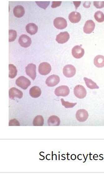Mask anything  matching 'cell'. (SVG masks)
<instances>
[{
	"label": "cell",
	"mask_w": 104,
	"mask_h": 182,
	"mask_svg": "<svg viewBox=\"0 0 104 182\" xmlns=\"http://www.w3.org/2000/svg\"><path fill=\"white\" fill-rule=\"evenodd\" d=\"M16 83L18 87L23 89L26 90L31 85V82L25 77L21 76L16 79Z\"/></svg>",
	"instance_id": "obj_1"
},
{
	"label": "cell",
	"mask_w": 104,
	"mask_h": 182,
	"mask_svg": "<svg viewBox=\"0 0 104 182\" xmlns=\"http://www.w3.org/2000/svg\"><path fill=\"white\" fill-rule=\"evenodd\" d=\"M74 93L77 98L81 99L86 97L87 91L83 86L78 85L74 88Z\"/></svg>",
	"instance_id": "obj_2"
},
{
	"label": "cell",
	"mask_w": 104,
	"mask_h": 182,
	"mask_svg": "<svg viewBox=\"0 0 104 182\" xmlns=\"http://www.w3.org/2000/svg\"><path fill=\"white\" fill-rule=\"evenodd\" d=\"M63 73L67 78H72L76 74V69L71 65H67L63 68Z\"/></svg>",
	"instance_id": "obj_3"
},
{
	"label": "cell",
	"mask_w": 104,
	"mask_h": 182,
	"mask_svg": "<svg viewBox=\"0 0 104 182\" xmlns=\"http://www.w3.org/2000/svg\"><path fill=\"white\" fill-rule=\"evenodd\" d=\"M70 93V89L68 87L66 86H61L57 88L55 90V94L58 97H66Z\"/></svg>",
	"instance_id": "obj_4"
},
{
	"label": "cell",
	"mask_w": 104,
	"mask_h": 182,
	"mask_svg": "<svg viewBox=\"0 0 104 182\" xmlns=\"http://www.w3.org/2000/svg\"><path fill=\"white\" fill-rule=\"evenodd\" d=\"M26 72L32 80H35L36 78V66L33 63H30L26 67Z\"/></svg>",
	"instance_id": "obj_5"
},
{
	"label": "cell",
	"mask_w": 104,
	"mask_h": 182,
	"mask_svg": "<svg viewBox=\"0 0 104 182\" xmlns=\"http://www.w3.org/2000/svg\"><path fill=\"white\" fill-rule=\"evenodd\" d=\"M51 66L48 63L44 62L40 63L39 67V72L40 74L45 75L48 74L51 72Z\"/></svg>",
	"instance_id": "obj_6"
},
{
	"label": "cell",
	"mask_w": 104,
	"mask_h": 182,
	"mask_svg": "<svg viewBox=\"0 0 104 182\" xmlns=\"http://www.w3.org/2000/svg\"><path fill=\"white\" fill-rule=\"evenodd\" d=\"M54 25L56 29L62 30L67 27V23L64 18L62 17H58L54 20Z\"/></svg>",
	"instance_id": "obj_7"
},
{
	"label": "cell",
	"mask_w": 104,
	"mask_h": 182,
	"mask_svg": "<svg viewBox=\"0 0 104 182\" xmlns=\"http://www.w3.org/2000/svg\"><path fill=\"white\" fill-rule=\"evenodd\" d=\"M18 42L21 47L25 48L29 47L32 43L31 39L26 35H22L20 36Z\"/></svg>",
	"instance_id": "obj_8"
},
{
	"label": "cell",
	"mask_w": 104,
	"mask_h": 182,
	"mask_svg": "<svg viewBox=\"0 0 104 182\" xmlns=\"http://www.w3.org/2000/svg\"><path fill=\"white\" fill-rule=\"evenodd\" d=\"M60 81V78L58 75H52L48 77L46 80L45 83L48 87H53L57 85Z\"/></svg>",
	"instance_id": "obj_9"
},
{
	"label": "cell",
	"mask_w": 104,
	"mask_h": 182,
	"mask_svg": "<svg viewBox=\"0 0 104 182\" xmlns=\"http://www.w3.org/2000/svg\"><path fill=\"white\" fill-rule=\"evenodd\" d=\"M89 117L88 113L84 109H80L77 112L76 117L79 122H83L87 119Z\"/></svg>",
	"instance_id": "obj_10"
},
{
	"label": "cell",
	"mask_w": 104,
	"mask_h": 182,
	"mask_svg": "<svg viewBox=\"0 0 104 182\" xmlns=\"http://www.w3.org/2000/svg\"><path fill=\"white\" fill-rule=\"evenodd\" d=\"M85 53L84 49L80 46H76L73 48L72 54L73 56L77 59H80L83 57Z\"/></svg>",
	"instance_id": "obj_11"
},
{
	"label": "cell",
	"mask_w": 104,
	"mask_h": 182,
	"mask_svg": "<svg viewBox=\"0 0 104 182\" xmlns=\"http://www.w3.org/2000/svg\"><path fill=\"white\" fill-rule=\"evenodd\" d=\"M9 98L12 99H13L15 98L21 99L23 95L22 91L15 87L10 89L9 90Z\"/></svg>",
	"instance_id": "obj_12"
},
{
	"label": "cell",
	"mask_w": 104,
	"mask_h": 182,
	"mask_svg": "<svg viewBox=\"0 0 104 182\" xmlns=\"http://www.w3.org/2000/svg\"><path fill=\"white\" fill-rule=\"evenodd\" d=\"M70 35L67 32H61L56 36V41L59 44H63L68 41Z\"/></svg>",
	"instance_id": "obj_13"
},
{
	"label": "cell",
	"mask_w": 104,
	"mask_h": 182,
	"mask_svg": "<svg viewBox=\"0 0 104 182\" xmlns=\"http://www.w3.org/2000/svg\"><path fill=\"white\" fill-rule=\"evenodd\" d=\"M95 24L92 20H88L86 22L83 27V31L86 34L92 33L95 29Z\"/></svg>",
	"instance_id": "obj_14"
},
{
	"label": "cell",
	"mask_w": 104,
	"mask_h": 182,
	"mask_svg": "<svg viewBox=\"0 0 104 182\" xmlns=\"http://www.w3.org/2000/svg\"><path fill=\"white\" fill-rule=\"evenodd\" d=\"M69 20L72 23H77L80 21L81 16L80 13L77 12H73L70 13L69 16Z\"/></svg>",
	"instance_id": "obj_15"
},
{
	"label": "cell",
	"mask_w": 104,
	"mask_h": 182,
	"mask_svg": "<svg viewBox=\"0 0 104 182\" xmlns=\"http://www.w3.org/2000/svg\"><path fill=\"white\" fill-rule=\"evenodd\" d=\"M29 94L32 98H36L40 97L41 94V91L37 86L32 87L29 91Z\"/></svg>",
	"instance_id": "obj_16"
},
{
	"label": "cell",
	"mask_w": 104,
	"mask_h": 182,
	"mask_svg": "<svg viewBox=\"0 0 104 182\" xmlns=\"http://www.w3.org/2000/svg\"><path fill=\"white\" fill-rule=\"evenodd\" d=\"M48 122L49 126H58L60 125V120L57 116L53 115L48 118Z\"/></svg>",
	"instance_id": "obj_17"
},
{
	"label": "cell",
	"mask_w": 104,
	"mask_h": 182,
	"mask_svg": "<svg viewBox=\"0 0 104 182\" xmlns=\"http://www.w3.org/2000/svg\"><path fill=\"white\" fill-rule=\"evenodd\" d=\"M13 14L16 17H23L24 13H25V10H24L23 7L21 5H17L14 7L13 10Z\"/></svg>",
	"instance_id": "obj_18"
},
{
	"label": "cell",
	"mask_w": 104,
	"mask_h": 182,
	"mask_svg": "<svg viewBox=\"0 0 104 182\" xmlns=\"http://www.w3.org/2000/svg\"><path fill=\"white\" fill-rule=\"evenodd\" d=\"M26 29L28 34L31 35H34L37 32L38 26L35 24L31 23L26 25Z\"/></svg>",
	"instance_id": "obj_19"
},
{
	"label": "cell",
	"mask_w": 104,
	"mask_h": 182,
	"mask_svg": "<svg viewBox=\"0 0 104 182\" xmlns=\"http://www.w3.org/2000/svg\"><path fill=\"white\" fill-rule=\"evenodd\" d=\"M94 65L98 68L104 67V56L102 55H98L96 56L94 60Z\"/></svg>",
	"instance_id": "obj_20"
},
{
	"label": "cell",
	"mask_w": 104,
	"mask_h": 182,
	"mask_svg": "<svg viewBox=\"0 0 104 182\" xmlns=\"http://www.w3.org/2000/svg\"><path fill=\"white\" fill-rule=\"evenodd\" d=\"M83 79H84L86 86L88 88L91 89L99 88V87L97 85V84L93 82L92 79L86 77L83 78Z\"/></svg>",
	"instance_id": "obj_21"
},
{
	"label": "cell",
	"mask_w": 104,
	"mask_h": 182,
	"mask_svg": "<svg viewBox=\"0 0 104 182\" xmlns=\"http://www.w3.org/2000/svg\"><path fill=\"white\" fill-rule=\"evenodd\" d=\"M9 77L10 79H14L17 74V69L15 66L13 64H9Z\"/></svg>",
	"instance_id": "obj_22"
},
{
	"label": "cell",
	"mask_w": 104,
	"mask_h": 182,
	"mask_svg": "<svg viewBox=\"0 0 104 182\" xmlns=\"http://www.w3.org/2000/svg\"><path fill=\"white\" fill-rule=\"evenodd\" d=\"M44 118L41 115H38L35 117L33 121V124L35 126H42L44 124Z\"/></svg>",
	"instance_id": "obj_23"
},
{
	"label": "cell",
	"mask_w": 104,
	"mask_h": 182,
	"mask_svg": "<svg viewBox=\"0 0 104 182\" xmlns=\"http://www.w3.org/2000/svg\"><path fill=\"white\" fill-rule=\"evenodd\" d=\"M94 18L98 22H102L104 21V14L102 12L97 11L94 14Z\"/></svg>",
	"instance_id": "obj_24"
},
{
	"label": "cell",
	"mask_w": 104,
	"mask_h": 182,
	"mask_svg": "<svg viewBox=\"0 0 104 182\" xmlns=\"http://www.w3.org/2000/svg\"><path fill=\"white\" fill-rule=\"evenodd\" d=\"M9 41L13 42L15 40L16 37H17V33L16 31L13 30H9Z\"/></svg>",
	"instance_id": "obj_25"
},
{
	"label": "cell",
	"mask_w": 104,
	"mask_h": 182,
	"mask_svg": "<svg viewBox=\"0 0 104 182\" xmlns=\"http://www.w3.org/2000/svg\"><path fill=\"white\" fill-rule=\"evenodd\" d=\"M61 102L62 105L64 106L66 108H73L74 106H76L77 104V103H70V102H66L63 98L61 99Z\"/></svg>",
	"instance_id": "obj_26"
},
{
	"label": "cell",
	"mask_w": 104,
	"mask_h": 182,
	"mask_svg": "<svg viewBox=\"0 0 104 182\" xmlns=\"http://www.w3.org/2000/svg\"><path fill=\"white\" fill-rule=\"evenodd\" d=\"M36 3L40 7L44 9L47 8L49 5L50 4V2L49 1H36Z\"/></svg>",
	"instance_id": "obj_27"
},
{
	"label": "cell",
	"mask_w": 104,
	"mask_h": 182,
	"mask_svg": "<svg viewBox=\"0 0 104 182\" xmlns=\"http://www.w3.org/2000/svg\"><path fill=\"white\" fill-rule=\"evenodd\" d=\"M94 5L97 8H102L104 7V1H95L94 2Z\"/></svg>",
	"instance_id": "obj_28"
},
{
	"label": "cell",
	"mask_w": 104,
	"mask_h": 182,
	"mask_svg": "<svg viewBox=\"0 0 104 182\" xmlns=\"http://www.w3.org/2000/svg\"><path fill=\"white\" fill-rule=\"evenodd\" d=\"M9 126H20V122L16 119L11 120L9 122Z\"/></svg>",
	"instance_id": "obj_29"
},
{
	"label": "cell",
	"mask_w": 104,
	"mask_h": 182,
	"mask_svg": "<svg viewBox=\"0 0 104 182\" xmlns=\"http://www.w3.org/2000/svg\"><path fill=\"white\" fill-rule=\"evenodd\" d=\"M61 3V1H53L52 5L51 7H52L53 8H54L60 6Z\"/></svg>",
	"instance_id": "obj_30"
},
{
	"label": "cell",
	"mask_w": 104,
	"mask_h": 182,
	"mask_svg": "<svg viewBox=\"0 0 104 182\" xmlns=\"http://www.w3.org/2000/svg\"><path fill=\"white\" fill-rule=\"evenodd\" d=\"M81 2L80 1V2H73V3L75 5V7H76V9L78 8V7L80 5Z\"/></svg>",
	"instance_id": "obj_31"
}]
</instances>
